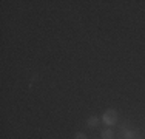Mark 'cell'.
Masks as SVG:
<instances>
[{"mask_svg":"<svg viewBox=\"0 0 145 139\" xmlns=\"http://www.w3.org/2000/svg\"><path fill=\"white\" fill-rule=\"evenodd\" d=\"M117 119H119V114H117V111L113 110V108L105 110V113H103V116H102V122L105 124L106 127L116 125L117 124Z\"/></svg>","mask_w":145,"mask_h":139,"instance_id":"cell-1","label":"cell"},{"mask_svg":"<svg viewBox=\"0 0 145 139\" xmlns=\"http://www.w3.org/2000/svg\"><path fill=\"white\" fill-rule=\"evenodd\" d=\"M120 139H142L140 133L137 130H133V128H120V133H119Z\"/></svg>","mask_w":145,"mask_h":139,"instance_id":"cell-2","label":"cell"},{"mask_svg":"<svg viewBox=\"0 0 145 139\" xmlns=\"http://www.w3.org/2000/svg\"><path fill=\"white\" fill-rule=\"evenodd\" d=\"M114 138V133H113L111 128H103L101 133V139H113Z\"/></svg>","mask_w":145,"mask_h":139,"instance_id":"cell-3","label":"cell"},{"mask_svg":"<svg viewBox=\"0 0 145 139\" xmlns=\"http://www.w3.org/2000/svg\"><path fill=\"white\" fill-rule=\"evenodd\" d=\"M99 125V119L96 116H89L87 119V127L88 128H96Z\"/></svg>","mask_w":145,"mask_h":139,"instance_id":"cell-4","label":"cell"},{"mask_svg":"<svg viewBox=\"0 0 145 139\" xmlns=\"http://www.w3.org/2000/svg\"><path fill=\"white\" fill-rule=\"evenodd\" d=\"M74 139H87V134H85L84 131H79V133L74 134Z\"/></svg>","mask_w":145,"mask_h":139,"instance_id":"cell-5","label":"cell"}]
</instances>
